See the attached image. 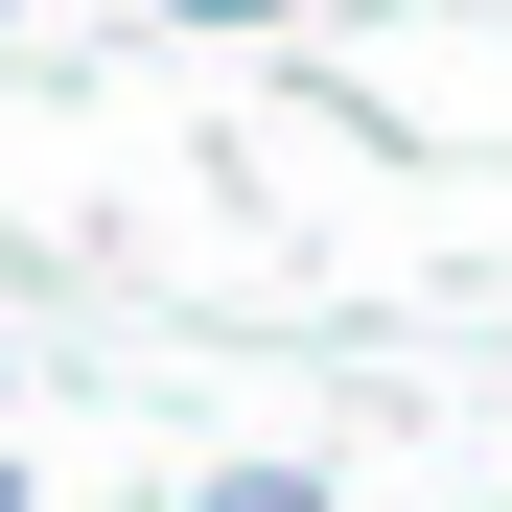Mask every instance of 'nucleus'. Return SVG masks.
Masks as SVG:
<instances>
[{"label":"nucleus","mask_w":512,"mask_h":512,"mask_svg":"<svg viewBox=\"0 0 512 512\" xmlns=\"http://www.w3.org/2000/svg\"><path fill=\"white\" fill-rule=\"evenodd\" d=\"M163 512H326L303 466H233V489H163Z\"/></svg>","instance_id":"obj_1"},{"label":"nucleus","mask_w":512,"mask_h":512,"mask_svg":"<svg viewBox=\"0 0 512 512\" xmlns=\"http://www.w3.org/2000/svg\"><path fill=\"white\" fill-rule=\"evenodd\" d=\"M163 24H303V0H163Z\"/></svg>","instance_id":"obj_2"}]
</instances>
